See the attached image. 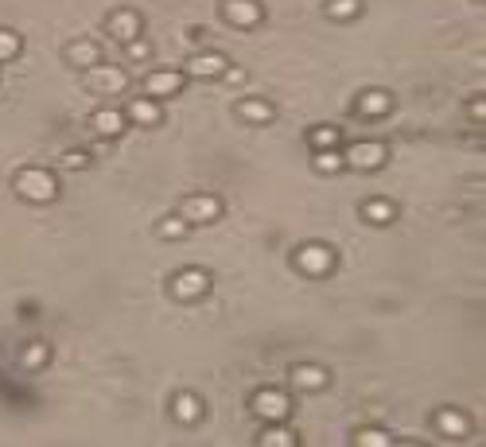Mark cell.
Returning a JSON list of instances; mask_svg holds the SVG:
<instances>
[{"mask_svg": "<svg viewBox=\"0 0 486 447\" xmlns=\"http://www.w3.org/2000/svg\"><path fill=\"white\" fill-rule=\"evenodd\" d=\"M16 191H20L28 202H51L59 187H55L51 171H35V168H31V171H24V175L16 179Z\"/></svg>", "mask_w": 486, "mask_h": 447, "instance_id": "cell-1", "label": "cell"}, {"mask_svg": "<svg viewBox=\"0 0 486 447\" xmlns=\"http://www.w3.org/2000/svg\"><path fill=\"white\" fill-rule=\"evenodd\" d=\"M207 288H210V280H207L202 268H183V272L171 280V292H175L179 299H195V296H202Z\"/></svg>", "mask_w": 486, "mask_h": 447, "instance_id": "cell-2", "label": "cell"}, {"mask_svg": "<svg viewBox=\"0 0 486 447\" xmlns=\"http://www.w3.org/2000/svg\"><path fill=\"white\" fill-rule=\"evenodd\" d=\"M331 265H335V253H331L327 245H304L300 249V268H304L308 277H323V272H331Z\"/></svg>", "mask_w": 486, "mask_h": 447, "instance_id": "cell-3", "label": "cell"}, {"mask_svg": "<svg viewBox=\"0 0 486 447\" xmlns=\"http://www.w3.org/2000/svg\"><path fill=\"white\" fill-rule=\"evenodd\" d=\"M350 168H362V171H374L385 164V144H374V140H366V144H354L347 156Z\"/></svg>", "mask_w": 486, "mask_h": 447, "instance_id": "cell-4", "label": "cell"}, {"mask_svg": "<svg viewBox=\"0 0 486 447\" xmlns=\"http://www.w3.org/2000/svg\"><path fill=\"white\" fill-rule=\"evenodd\" d=\"M253 408H257V417H265V420H284L288 417V397L277 393V389H265V393L253 397Z\"/></svg>", "mask_w": 486, "mask_h": 447, "instance_id": "cell-5", "label": "cell"}, {"mask_svg": "<svg viewBox=\"0 0 486 447\" xmlns=\"http://www.w3.org/2000/svg\"><path fill=\"white\" fill-rule=\"evenodd\" d=\"M179 218H187V222H214V218H218V199L195 195V199L183 202V214H179Z\"/></svg>", "mask_w": 486, "mask_h": 447, "instance_id": "cell-6", "label": "cell"}, {"mask_svg": "<svg viewBox=\"0 0 486 447\" xmlns=\"http://www.w3.org/2000/svg\"><path fill=\"white\" fill-rule=\"evenodd\" d=\"M89 89L121 94V89H125V74H121L117 67H94V70H89Z\"/></svg>", "mask_w": 486, "mask_h": 447, "instance_id": "cell-7", "label": "cell"}, {"mask_svg": "<svg viewBox=\"0 0 486 447\" xmlns=\"http://www.w3.org/2000/svg\"><path fill=\"white\" fill-rule=\"evenodd\" d=\"M179 86H183V78H179L175 70H156V74H148V82H144L148 98H171V94H179Z\"/></svg>", "mask_w": 486, "mask_h": 447, "instance_id": "cell-8", "label": "cell"}, {"mask_svg": "<svg viewBox=\"0 0 486 447\" xmlns=\"http://www.w3.org/2000/svg\"><path fill=\"white\" fill-rule=\"evenodd\" d=\"M226 20L238 24V28H253L261 20L257 0H226Z\"/></svg>", "mask_w": 486, "mask_h": 447, "instance_id": "cell-9", "label": "cell"}, {"mask_svg": "<svg viewBox=\"0 0 486 447\" xmlns=\"http://www.w3.org/2000/svg\"><path fill=\"white\" fill-rule=\"evenodd\" d=\"M110 35L121 40V43H132L140 35V16L137 12H117V16L110 20Z\"/></svg>", "mask_w": 486, "mask_h": 447, "instance_id": "cell-10", "label": "cell"}, {"mask_svg": "<svg viewBox=\"0 0 486 447\" xmlns=\"http://www.w3.org/2000/svg\"><path fill=\"white\" fill-rule=\"evenodd\" d=\"M191 74H195V78H214V74H226V59H222V55H214V51L195 55V59H191Z\"/></svg>", "mask_w": 486, "mask_h": 447, "instance_id": "cell-11", "label": "cell"}, {"mask_svg": "<svg viewBox=\"0 0 486 447\" xmlns=\"http://www.w3.org/2000/svg\"><path fill=\"white\" fill-rule=\"evenodd\" d=\"M67 59L70 62H74V67H98V62H101V55H98V47H94V43H86V40H82V43H70V47H67Z\"/></svg>", "mask_w": 486, "mask_h": 447, "instance_id": "cell-12", "label": "cell"}, {"mask_svg": "<svg viewBox=\"0 0 486 447\" xmlns=\"http://www.w3.org/2000/svg\"><path fill=\"white\" fill-rule=\"evenodd\" d=\"M389 94H381V89H370V94H362V101H358V109L366 113V117H381V113H389Z\"/></svg>", "mask_w": 486, "mask_h": 447, "instance_id": "cell-13", "label": "cell"}, {"mask_svg": "<svg viewBox=\"0 0 486 447\" xmlns=\"http://www.w3.org/2000/svg\"><path fill=\"white\" fill-rule=\"evenodd\" d=\"M292 381H296L300 389H323V385H327V369H319V366H300L296 374H292Z\"/></svg>", "mask_w": 486, "mask_h": 447, "instance_id": "cell-14", "label": "cell"}, {"mask_svg": "<svg viewBox=\"0 0 486 447\" xmlns=\"http://www.w3.org/2000/svg\"><path fill=\"white\" fill-rule=\"evenodd\" d=\"M94 129H98L101 137H117V132L125 129V117H121L117 109H101L98 117H94Z\"/></svg>", "mask_w": 486, "mask_h": 447, "instance_id": "cell-15", "label": "cell"}, {"mask_svg": "<svg viewBox=\"0 0 486 447\" xmlns=\"http://www.w3.org/2000/svg\"><path fill=\"white\" fill-rule=\"evenodd\" d=\"M436 428L444 432V436H467V420L459 417V412H451V408H444L436 417Z\"/></svg>", "mask_w": 486, "mask_h": 447, "instance_id": "cell-16", "label": "cell"}, {"mask_svg": "<svg viewBox=\"0 0 486 447\" xmlns=\"http://www.w3.org/2000/svg\"><path fill=\"white\" fill-rule=\"evenodd\" d=\"M199 412H202L199 397H191V393H183V397H175V417L183 420V424H195V420H199Z\"/></svg>", "mask_w": 486, "mask_h": 447, "instance_id": "cell-17", "label": "cell"}, {"mask_svg": "<svg viewBox=\"0 0 486 447\" xmlns=\"http://www.w3.org/2000/svg\"><path fill=\"white\" fill-rule=\"evenodd\" d=\"M129 117L140 121V125H156V121H159V109L152 105L148 98H137V101L129 105Z\"/></svg>", "mask_w": 486, "mask_h": 447, "instance_id": "cell-18", "label": "cell"}, {"mask_svg": "<svg viewBox=\"0 0 486 447\" xmlns=\"http://www.w3.org/2000/svg\"><path fill=\"white\" fill-rule=\"evenodd\" d=\"M241 117L245 121H257V125H265V121H272V105L268 101H241Z\"/></svg>", "mask_w": 486, "mask_h": 447, "instance_id": "cell-19", "label": "cell"}, {"mask_svg": "<svg viewBox=\"0 0 486 447\" xmlns=\"http://www.w3.org/2000/svg\"><path fill=\"white\" fill-rule=\"evenodd\" d=\"M366 218L377 222V226H385V222H393V207L381 202V199H374V202H366Z\"/></svg>", "mask_w": 486, "mask_h": 447, "instance_id": "cell-20", "label": "cell"}, {"mask_svg": "<svg viewBox=\"0 0 486 447\" xmlns=\"http://www.w3.org/2000/svg\"><path fill=\"white\" fill-rule=\"evenodd\" d=\"M342 164H347V159L338 156L335 148H327V152H319V156H315V168H319V171H338Z\"/></svg>", "mask_w": 486, "mask_h": 447, "instance_id": "cell-21", "label": "cell"}, {"mask_svg": "<svg viewBox=\"0 0 486 447\" xmlns=\"http://www.w3.org/2000/svg\"><path fill=\"white\" fill-rule=\"evenodd\" d=\"M261 444L265 447H292V432H284V428H268L265 436H261Z\"/></svg>", "mask_w": 486, "mask_h": 447, "instance_id": "cell-22", "label": "cell"}, {"mask_svg": "<svg viewBox=\"0 0 486 447\" xmlns=\"http://www.w3.org/2000/svg\"><path fill=\"white\" fill-rule=\"evenodd\" d=\"M16 51H20V40H16L12 31H0V62L16 59Z\"/></svg>", "mask_w": 486, "mask_h": 447, "instance_id": "cell-23", "label": "cell"}, {"mask_svg": "<svg viewBox=\"0 0 486 447\" xmlns=\"http://www.w3.org/2000/svg\"><path fill=\"white\" fill-rule=\"evenodd\" d=\"M358 8H362L358 0H335V4H331V16H335V20H347V16H358Z\"/></svg>", "mask_w": 486, "mask_h": 447, "instance_id": "cell-24", "label": "cell"}, {"mask_svg": "<svg viewBox=\"0 0 486 447\" xmlns=\"http://www.w3.org/2000/svg\"><path fill=\"white\" fill-rule=\"evenodd\" d=\"M187 226H191L187 218H168L164 226H159V234H164V238H183V234H187Z\"/></svg>", "mask_w": 486, "mask_h": 447, "instance_id": "cell-25", "label": "cell"}, {"mask_svg": "<svg viewBox=\"0 0 486 447\" xmlns=\"http://www.w3.org/2000/svg\"><path fill=\"white\" fill-rule=\"evenodd\" d=\"M335 140H338L335 129H315V132H311V144H315V148H323V152L335 148Z\"/></svg>", "mask_w": 486, "mask_h": 447, "instance_id": "cell-26", "label": "cell"}, {"mask_svg": "<svg viewBox=\"0 0 486 447\" xmlns=\"http://www.w3.org/2000/svg\"><path fill=\"white\" fill-rule=\"evenodd\" d=\"M358 444H362V447H377V444L385 447L389 436H381V432H374V428H370V432H362V436H358Z\"/></svg>", "mask_w": 486, "mask_h": 447, "instance_id": "cell-27", "label": "cell"}, {"mask_svg": "<svg viewBox=\"0 0 486 447\" xmlns=\"http://www.w3.org/2000/svg\"><path fill=\"white\" fill-rule=\"evenodd\" d=\"M24 362H28L31 369H35V366H43V362H47V347H31V350H28V358H24Z\"/></svg>", "mask_w": 486, "mask_h": 447, "instance_id": "cell-28", "label": "cell"}, {"mask_svg": "<svg viewBox=\"0 0 486 447\" xmlns=\"http://www.w3.org/2000/svg\"><path fill=\"white\" fill-rule=\"evenodd\" d=\"M129 59H148V43L132 40V43H129Z\"/></svg>", "mask_w": 486, "mask_h": 447, "instance_id": "cell-29", "label": "cell"}, {"mask_svg": "<svg viewBox=\"0 0 486 447\" xmlns=\"http://www.w3.org/2000/svg\"><path fill=\"white\" fill-rule=\"evenodd\" d=\"M82 164H86V156H82V152H70V156H67V168H82Z\"/></svg>", "mask_w": 486, "mask_h": 447, "instance_id": "cell-30", "label": "cell"}]
</instances>
